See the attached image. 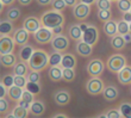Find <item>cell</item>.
<instances>
[{
    "mask_svg": "<svg viewBox=\"0 0 131 118\" xmlns=\"http://www.w3.org/2000/svg\"><path fill=\"white\" fill-rule=\"evenodd\" d=\"M42 24L48 29H54L57 26H62L64 24V17L59 11H50L42 16Z\"/></svg>",
    "mask_w": 131,
    "mask_h": 118,
    "instance_id": "1",
    "label": "cell"
},
{
    "mask_svg": "<svg viewBox=\"0 0 131 118\" xmlns=\"http://www.w3.org/2000/svg\"><path fill=\"white\" fill-rule=\"evenodd\" d=\"M47 65H49V56L45 51L36 50L32 54L31 59L29 60V66L34 70H42Z\"/></svg>",
    "mask_w": 131,
    "mask_h": 118,
    "instance_id": "2",
    "label": "cell"
},
{
    "mask_svg": "<svg viewBox=\"0 0 131 118\" xmlns=\"http://www.w3.org/2000/svg\"><path fill=\"white\" fill-rule=\"evenodd\" d=\"M104 87L105 86H104L103 80L98 77L92 78L86 83V91L87 93L91 94V95H99L100 93H103Z\"/></svg>",
    "mask_w": 131,
    "mask_h": 118,
    "instance_id": "3",
    "label": "cell"
},
{
    "mask_svg": "<svg viewBox=\"0 0 131 118\" xmlns=\"http://www.w3.org/2000/svg\"><path fill=\"white\" fill-rule=\"evenodd\" d=\"M125 65H126V59H125V56L121 55V54L112 55L110 59L107 60V67H108V69L111 72H114V73H118Z\"/></svg>",
    "mask_w": 131,
    "mask_h": 118,
    "instance_id": "4",
    "label": "cell"
},
{
    "mask_svg": "<svg viewBox=\"0 0 131 118\" xmlns=\"http://www.w3.org/2000/svg\"><path fill=\"white\" fill-rule=\"evenodd\" d=\"M104 62L99 59H94L92 60L88 65H87V72L91 77H100L104 72Z\"/></svg>",
    "mask_w": 131,
    "mask_h": 118,
    "instance_id": "5",
    "label": "cell"
},
{
    "mask_svg": "<svg viewBox=\"0 0 131 118\" xmlns=\"http://www.w3.org/2000/svg\"><path fill=\"white\" fill-rule=\"evenodd\" d=\"M52 36H54V32L51 30H49L48 28H45V26L44 28H39L38 31L35 32V39L39 44L49 43L52 39Z\"/></svg>",
    "mask_w": 131,
    "mask_h": 118,
    "instance_id": "6",
    "label": "cell"
},
{
    "mask_svg": "<svg viewBox=\"0 0 131 118\" xmlns=\"http://www.w3.org/2000/svg\"><path fill=\"white\" fill-rule=\"evenodd\" d=\"M83 42H86L88 44H91L92 47L97 44L98 39H99V31L95 26H88L87 30L83 32Z\"/></svg>",
    "mask_w": 131,
    "mask_h": 118,
    "instance_id": "7",
    "label": "cell"
},
{
    "mask_svg": "<svg viewBox=\"0 0 131 118\" xmlns=\"http://www.w3.org/2000/svg\"><path fill=\"white\" fill-rule=\"evenodd\" d=\"M90 12H91L90 5L80 3V4H76L75 5V8L73 10V16H74V18L81 20V19H86V18L90 16Z\"/></svg>",
    "mask_w": 131,
    "mask_h": 118,
    "instance_id": "8",
    "label": "cell"
},
{
    "mask_svg": "<svg viewBox=\"0 0 131 118\" xmlns=\"http://www.w3.org/2000/svg\"><path fill=\"white\" fill-rule=\"evenodd\" d=\"M51 47L57 51H64L69 47V39L63 35H57L51 39Z\"/></svg>",
    "mask_w": 131,
    "mask_h": 118,
    "instance_id": "9",
    "label": "cell"
},
{
    "mask_svg": "<svg viewBox=\"0 0 131 118\" xmlns=\"http://www.w3.org/2000/svg\"><path fill=\"white\" fill-rule=\"evenodd\" d=\"M14 48V42L8 36H3L0 39V52L1 55L5 54H11Z\"/></svg>",
    "mask_w": 131,
    "mask_h": 118,
    "instance_id": "10",
    "label": "cell"
},
{
    "mask_svg": "<svg viewBox=\"0 0 131 118\" xmlns=\"http://www.w3.org/2000/svg\"><path fill=\"white\" fill-rule=\"evenodd\" d=\"M118 81L122 85H130L131 83V66L125 65L119 72L117 73Z\"/></svg>",
    "mask_w": 131,
    "mask_h": 118,
    "instance_id": "11",
    "label": "cell"
},
{
    "mask_svg": "<svg viewBox=\"0 0 131 118\" xmlns=\"http://www.w3.org/2000/svg\"><path fill=\"white\" fill-rule=\"evenodd\" d=\"M54 101H55V104L59 105V106H66V105L70 101V94H69L68 91L61 90L55 93V95H54Z\"/></svg>",
    "mask_w": 131,
    "mask_h": 118,
    "instance_id": "12",
    "label": "cell"
},
{
    "mask_svg": "<svg viewBox=\"0 0 131 118\" xmlns=\"http://www.w3.org/2000/svg\"><path fill=\"white\" fill-rule=\"evenodd\" d=\"M119 95V92H118L117 87H114L113 85L111 86H106L104 87L103 90V97L105 100L107 101H114Z\"/></svg>",
    "mask_w": 131,
    "mask_h": 118,
    "instance_id": "13",
    "label": "cell"
},
{
    "mask_svg": "<svg viewBox=\"0 0 131 118\" xmlns=\"http://www.w3.org/2000/svg\"><path fill=\"white\" fill-rule=\"evenodd\" d=\"M76 52L79 54L80 56H83V57H88V56L92 55V52H93V47L86 42H79L78 44H76Z\"/></svg>",
    "mask_w": 131,
    "mask_h": 118,
    "instance_id": "14",
    "label": "cell"
},
{
    "mask_svg": "<svg viewBox=\"0 0 131 118\" xmlns=\"http://www.w3.org/2000/svg\"><path fill=\"white\" fill-rule=\"evenodd\" d=\"M41 28V23L36 17H28L24 20V29H26L29 32H36Z\"/></svg>",
    "mask_w": 131,
    "mask_h": 118,
    "instance_id": "15",
    "label": "cell"
},
{
    "mask_svg": "<svg viewBox=\"0 0 131 118\" xmlns=\"http://www.w3.org/2000/svg\"><path fill=\"white\" fill-rule=\"evenodd\" d=\"M28 41H29V31L28 30L24 28L18 29L17 31H16V34H14V42H16L18 45H24Z\"/></svg>",
    "mask_w": 131,
    "mask_h": 118,
    "instance_id": "16",
    "label": "cell"
},
{
    "mask_svg": "<svg viewBox=\"0 0 131 118\" xmlns=\"http://www.w3.org/2000/svg\"><path fill=\"white\" fill-rule=\"evenodd\" d=\"M103 30L108 37H113V36L118 32L117 23H116L114 20H111V19L110 20H107V22H105V23H104V26H103Z\"/></svg>",
    "mask_w": 131,
    "mask_h": 118,
    "instance_id": "17",
    "label": "cell"
},
{
    "mask_svg": "<svg viewBox=\"0 0 131 118\" xmlns=\"http://www.w3.org/2000/svg\"><path fill=\"white\" fill-rule=\"evenodd\" d=\"M0 61H1V66L3 67H5V68H10V67H14V65L17 63V57L11 52V54L1 55Z\"/></svg>",
    "mask_w": 131,
    "mask_h": 118,
    "instance_id": "18",
    "label": "cell"
},
{
    "mask_svg": "<svg viewBox=\"0 0 131 118\" xmlns=\"http://www.w3.org/2000/svg\"><path fill=\"white\" fill-rule=\"evenodd\" d=\"M45 105L43 101L41 100H35L30 106V111L34 113L35 116H42L45 112Z\"/></svg>",
    "mask_w": 131,
    "mask_h": 118,
    "instance_id": "19",
    "label": "cell"
},
{
    "mask_svg": "<svg viewBox=\"0 0 131 118\" xmlns=\"http://www.w3.org/2000/svg\"><path fill=\"white\" fill-rule=\"evenodd\" d=\"M21 88H23V87L16 86V85L11 86L10 88H8V91H7V93H8V97H10L12 100H14V101L20 100L21 95H23V92H24V91L21 90Z\"/></svg>",
    "mask_w": 131,
    "mask_h": 118,
    "instance_id": "20",
    "label": "cell"
},
{
    "mask_svg": "<svg viewBox=\"0 0 131 118\" xmlns=\"http://www.w3.org/2000/svg\"><path fill=\"white\" fill-rule=\"evenodd\" d=\"M61 66L63 68H75L76 66V59L72 54H64L62 56V61H61Z\"/></svg>",
    "mask_w": 131,
    "mask_h": 118,
    "instance_id": "21",
    "label": "cell"
},
{
    "mask_svg": "<svg viewBox=\"0 0 131 118\" xmlns=\"http://www.w3.org/2000/svg\"><path fill=\"white\" fill-rule=\"evenodd\" d=\"M111 45H112L113 49L121 50V49H124V47L126 45V42H125L124 37L122 35H114L111 39Z\"/></svg>",
    "mask_w": 131,
    "mask_h": 118,
    "instance_id": "22",
    "label": "cell"
},
{
    "mask_svg": "<svg viewBox=\"0 0 131 118\" xmlns=\"http://www.w3.org/2000/svg\"><path fill=\"white\" fill-rule=\"evenodd\" d=\"M48 75H49V78H50L51 81L57 82V81H60V80H62V69L57 66H52L51 68L49 69Z\"/></svg>",
    "mask_w": 131,
    "mask_h": 118,
    "instance_id": "23",
    "label": "cell"
},
{
    "mask_svg": "<svg viewBox=\"0 0 131 118\" xmlns=\"http://www.w3.org/2000/svg\"><path fill=\"white\" fill-rule=\"evenodd\" d=\"M32 54H34V48H32L31 45H24L20 49V51H19V57H20L21 61L28 62L29 60L31 59Z\"/></svg>",
    "mask_w": 131,
    "mask_h": 118,
    "instance_id": "24",
    "label": "cell"
},
{
    "mask_svg": "<svg viewBox=\"0 0 131 118\" xmlns=\"http://www.w3.org/2000/svg\"><path fill=\"white\" fill-rule=\"evenodd\" d=\"M68 34H69V37L75 39V41H79L80 38H82V31H81L79 25H76V24H73L69 26Z\"/></svg>",
    "mask_w": 131,
    "mask_h": 118,
    "instance_id": "25",
    "label": "cell"
},
{
    "mask_svg": "<svg viewBox=\"0 0 131 118\" xmlns=\"http://www.w3.org/2000/svg\"><path fill=\"white\" fill-rule=\"evenodd\" d=\"M13 30V24H12V20L10 19H4L1 20L0 23V32H1V35H10L11 32Z\"/></svg>",
    "mask_w": 131,
    "mask_h": 118,
    "instance_id": "26",
    "label": "cell"
},
{
    "mask_svg": "<svg viewBox=\"0 0 131 118\" xmlns=\"http://www.w3.org/2000/svg\"><path fill=\"white\" fill-rule=\"evenodd\" d=\"M29 67L30 66H28L25 61L17 62L14 65V74H16V75H23V77H24V75H26V73H28Z\"/></svg>",
    "mask_w": 131,
    "mask_h": 118,
    "instance_id": "27",
    "label": "cell"
},
{
    "mask_svg": "<svg viewBox=\"0 0 131 118\" xmlns=\"http://www.w3.org/2000/svg\"><path fill=\"white\" fill-rule=\"evenodd\" d=\"M62 80L67 82H72L75 80V68H63L62 69Z\"/></svg>",
    "mask_w": 131,
    "mask_h": 118,
    "instance_id": "28",
    "label": "cell"
},
{
    "mask_svg": "<svg viewBox=\"0 0 131 118\" xmlns=\"http://www.w3.org/2000/svg\"><path fill=\"white\" fill-rule=\"evenodd\" d=\"M62 56L61 55V52L59 51H55L54 54H51V55L49 56V65L50 66H59V65H61V61H62Z\"/></svg>",
    "mask_w": 131,
    "mask_h": 118,
    "instance_id": "29",
    "label": "cell"
},
{
    "mask_svg": "<svg viewBox=\"0 0 131 118\" xmlns=\"http://www.w3.org/2000/svg\"><path fill=\"white\" fill-rule=\"evenodd\" d=\"M121 115L122 117H125V118H131V104L130 103H123L121 105Z\"/></svg>",
    "mask_w": 131,
    "mask_h": 118,
    "instance_id": "30",
    "label": "cell"
},
{
    "mask_svg": "<svg viewBox=\"0 0 131 118\" xmlns=\"http://www.w3.org/2000/svg\"><path fill=\"white\" fill-rule=\"evenodd\" d=\"M25 87H26V90L30 91L31 93L34 94H38L39 92H41V85L38 82H32V81H28L26 82V85H25Z\"/></svg>",
    "mask_w": 131,
    "mask_h": 118,
    "instance_id": "31",
    "label": "cell"
},
{
    "mask_svg": "<svg viewBox=\"0 0 131 118\" xmlns=\"http://www.w3.org/2000/svg\"><path fill=\"white\" fill-rule=\"evenodd\" d=\"M19 17H20V11H19V8H17V7H13V8L8 10L6 13V18L10 19V20H12V22L17 20Z\"/></svg>",
    "mask_w": 131,
    "mask_h": 118,
    "instance_id": "32",
    "label": "cell"
},
{
    "mask_svg": "<svg viewBox=\"0 0 131 118\" xmlns=\"http://www.w3.org/2000/svg\"><path fill=\"white\" fill-rule=\"evenodd\" d=\"M13 115L16 116V118H25L28 117V109L23 108L20 105L16 106L13 110Z\"/></svg>",
    "mask_w": 131,
    "mask_h": 118,
    "instance_id": "33",
    "label": "cell"
},
{
    "mask_svg": "<svg viewBox=\"0 0 131 118\" xmlns=\"http://www.w3.org/2000/svg\"><path fill=\"white\" fill-rule=\"evenodd\" d=\"M117 30H118V34H119V35L124 36L125 34L130 32L129 31V23L125 20H121L117 24Z\"/></svg>",
    "mask_w": 131,
    "mask_h": 118,
    "instance_id": "34",
    "label": "cell"
},
{
    "mask_svg": "<svg viewBox=\"0 0 131 118\" xmlns=\"http://www.w3.org/2000/svg\"><path fill=\"white\" fill-rule=\"evenodd\" d=\"M118 8L122 12H128L131 8V1L130 0H118Z\"/></svg>",
    "mask_w": 131,
    "mask_h": 118,
    "instance_id": "35",
    "label": "cell"
},
{
    "mask_svg": "<svg viewBox=\"0 0 131 118\" xmlns=\"http://www.w3.org/2000/svg\"><path fill=\"white\" fill-rule=\"evenodd\" d=\"M98 18L101 22H107L111 19V11L110 10H99L98 12Z\"/></svg>",
    "mask_w": 131,
    "mask_h": 118,
    "instance_id": "36",
    "label": "cell"
},
{
    "mask_svg": "<svg viewBox=\"0 0 131 118\" xmlns=\"http://www.w3.org/2000/svg\"><path fill=\"white\" fill-rule=\"evenodd\" d=\"M23 101H25V103H29V104H32L34 103V93H31L30 91H24L23 92V95H21V98H20Z\"/></svg>",
    "mask_w": 131,
    "mask_h": 118,
    "instance_id": "37",
    "label": "cell"
},
{
    "mask_svg": "<svg viewBox=\"0 0 131 118\" xmlns=\"http://www.w3.org/2000/svg\"><path fill=\"white\" fill-rule=\"evenodd\" d=\"M41 80V75H39V72L38 70H34L32 69L28 75V81H32V82H39Z\"/></svg>",
    "mask_w": 131,
    "mask_h": 118,
    "instance_id": "38",
    "label": "cell"
},
{
    "mask_svg": "<svg viewBox=\"0 0 131 118\" xmlns=\"http://www.w3.org/2000/svg\"><path fill=\"white\" fill-rule=\"evenodd\" d=\"M97 6L99 10H110L111 1L110 0H97Z\"/></svg>",
    "mask_w": 131,
    "mask_h": 118,
    "instance_id": "39",
    "label": "cell"
},
{
    "mask_svg": "<svg viewBox=\"0 0 131 118\" xmlns=\"http://www.w3.org/2000/svg\"><path fill=\"white\" fill-rule=\"evenodd\" d=\"M1 83H4L7 88H10L11 86L14 85V77H12V75H5L3 78V80H1Z\"/></svg>",
    "mask_w": 131,
    "mask_h": 118,
    "instance_id": "40",
    "label": "cell"
},
{
    "mask_svg": "<svg viewBox=\"0 0 131 118\" xmlns=\"http://www.w3.org/2000/svg\"><path fill=\"white\" fill-rule=\"evenodd\" d=\"M66 3H64V0H54L52 1V7L55 8L56 11H62L66 8Z\"/></svg>",
    "mask_w": 131,
    "mask_h": 118,
    "instance_id": "41",
    "label": "cell"
},
{
    "mask_svg": "<svg viewBox=\"0 0 131 118\" xmlns=\"http://www.w3.org/2000/svg\"><path fill=\"white\" fill-rule=\"evenodd\" d=\"M8 106H10L8 101H7L6 99L3 97L1 99H0V113H1V115L6 113L7 110H8Z\"/></svg>",
    "mask_w": 131,
    "mask_h": 118,
    "instance_id": "42",
    "label": "cell"
},
{
    "mask_svg": "<svg viewBox=\"0 0 131 118\" xmlns=\"http://www.w3.org/2000/svg\"><path fill=\"white\" fill-rule=\"evenodd\" d=\"M14 85L19 87H24L26 85V79L23 75H16L14 77Z\"/></svg>",
    "mask_w": 131,
    "mask_h": 118,
    "instance_id": "43",
    "label": "cell"
},
{
    "mask_svg": "<svg viewBox=\"0 0 131 118\" xmlns=\"http://www.w3.org/2000/svg\"><path fill=\"white\" fill-rule=\"evenodd\" d=\"M105 117L107 118H121L122 115H121V111L118 110H110L105 113Z\"/></svg>",
    "mask_w": 131,
    "mask_h": 118,
    "instance_id": "44",
    "label": "cell"
},
{
    "mask_svg": "<svg viewBox=\"0 0 131 118\" xmlns=\"http://www.w3.org/2000/svg\"><path fill=\"white\" fill-rule=\"evenodd\" d=\"M123 20L128 22V23H131V13H130V11H128V12H123Z\"/></svg>",
    "mask_w": 131,
    "mask_h": 118,
    "instance_id": "45",
    "label": "cell"
},
{
    "mask_svg": "<svg viewBox=\"0 0 131 118\" xmlns=\"http://www.w3.org/2000/svg\"><path fill=\"white\" fill-rule=\"evenodd\" d=\"M6 88H7V87L5 86L4 83H1V85H0V97H1V98L6 95V92L8 91V90H6Z\"/></svg>",
    "mask_w": 131,
    "mask_h": 118,
    "instance_id": "46",
    "label": "cell"
},
{
    "mask_svg": "<svg viewBox=\"0 0 131 118\" xmlns=\"http://www.w3.org/2000/svg\"><path fill=\"white\" fill-rule=\"evenodd\" d=\"M39 5H42V6H48V5H50V4H52V1L54 0H36Z\"/></svg>",
    "mask_w": 131,
    "mask_h": 118,
    "instance_id": "47",
    "label": "cell"
},
{
    "mask_svg": "<svg viewBox=\"0 0 131 118\" xmlns=\"http://www.w3.org/2000/svg\"><path fill=\"white\" fill-rule=\"evenodd\" d=\"M32 1H34V0H18V3L20 4V5H23V6H28Z\"/></svg>",
    "mask_w": 131,
    "mask_h": 118,
    "instance_id": "48",
    "label": "cell"
},
{
    "mask_svg": "<svg viewBox=\"0 0 131 118\" xmlns=\"http://www.w3.org/2000/svg\"><path fill=\"white\" fill-rule=\"evenodd\" d=\"M18 101H19V104H18V105H20V106H23V108H25V109H28V110L30 109V106H31V104L25 103V101H23L21 99H20V100H18Z\"/></svg>",
    "mask_w": 131,
    "mask_h": 118,
    "instance_id": "49",
    "label": "cell"
},
{
    "mask_svg": "<svg viewBox=\"0 0 131 118\" xmlns=\"http://www.w3.org/2000/svg\"><path fill=\"white\" fill-rule=\"evenodd\" d=\"M62 26H57V28H54L52 29V32L55 34V35H61V32H62Z\"/></svg>",
    "mask_w": 131,
    "mask_h": 118,
    "instance_id": "50",
    "label": "cell"
},
{
    "mask_svg": "<svg viewBox=\"0 0 131 118\" xmlns=\"http://www.w3.org/2000/svg\"><path fill=\"white\" fill-rule=\"evenodd\" d=\"M64 3L67 6H74V5H76L78 0H64Z\"/></svg>",
    "mask_w": 131,
    "mask_h": 118,
    "instance_id": "51",
    "label": "cell"
},
{
    "mask_svg": "<svg viewBox=\"0 0 131 118\" xmlns=\"http://www.w3.org/2000/svg\"><path fill=\"white\" fill-rule=\"evenodd\" d=\"M123 37H124V39H125V42H126V43H130V42H131V32L125 34Z\"/></svg>",
    "mask_w": 131,
    "mask_h": 118,
    "instance_id": "52",
    "label": "cell"
},
{
    "mask_svg": "<svg viewBox=\"0 0 131 118\" xmlns=\"http://www.w3.org/2000/svg\"><path fill=\"white\" fill-rule=\"evenodd\" d=\"M79 26H80V29H81V31L82 32H85L87 30V28H88V25H87L86 23H82V24H80Z\"/></svg>",
    "mask_w": 131,
    "mask_h": 118,
    "instance_id": "53",
    "label": "cell"
},
{
    "mask_svg": "<svg viewBox=\"0 0 131 118\" xmlns=\"http://www.w3.org/2000/svg\"><path fill=\"white\" fill-rule=\"evenodd\" d=\"M54 118H57V117H61V118H67L68 116L66 115V113H56V115H54L52 116Z\"/></svg>",
    "mask_w": 131,
    "mask_h": 118,
    "instance_id": "54",
    "label": "cell"
},
{
    "mask_svg": "<svg viewBox=\"0 0 131 118\" xmlns=\"http://www.w3.org/2000/svg\"><path fill=\"white\" fill-rule=\"evenodd\" d=\"M13 1L14 0H1V4H3V5H11Z\"/></svg>",
    "mask_w": 131,
    "mask_h": 118,
    "instance_id": "55",
    "label": "cell"
},
{
    "mask_svg": "<svg viewBox=\"0 0 131 118\" xmlns=\"http://www.w3.org/2000/svg\"><path fill=\"white\" fill-rule=\"evenodd\" d=\"M80 1L83 4H87V5H91V4H93L95 0H80Z\"/></svg>",
    "mask_w": 131,
    "mask_h": 118,
    "instance_id": "56",
    "label": "cell"
},
{
    "mask_svg": "<svg viewBox=\"0 0 131 118\" xmlns=\"http://www.w3.org/2000/svg\"><path fill=\"white\" fill-rule=\"evenodd\" d=\"M129 31L131 32V23H129Z\"/></svg>",
    "mask_w": 131,
    "mask_h": 118,
    "instance_id": "57",
    "label": "cell"
},
{
    "mask_svg": "<svg viewBox=\"0 0 131 118\" xmlns=\"http://www.w3.org/2000/svg\"><path fill=\"white\" fill-rule=\"evenodd\" d=\"M110 1H118V0H110Z\"/></svg>",
    "mask_w": 131,
    "mask_h": 118,
    "instance_id": "58",
    "label": "cell"
},
{
    "mask_svg": "<svg viewBox=\"0 0 131 118\" xmlns=\"http://www.w3.org/2000/svg\"><path fill=\"white\" fill-rule=\"evenodd\" d=\"M130 13H131V8H130Z\"/></svg>",
    "mask_w": 131,
    "mask_h": 118,
    "instance_id": "59",
    "label": "cell"
}]
</instances>
